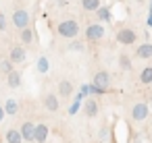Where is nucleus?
<instances>
[{"label": "nucleus", "instance_id": "nucleus-1", "mask_svg": "<svg viewBox=\"0 0 152 143\" xmlns=\"http://www.w3.org/2000/svg\"><path fill=\"white\" fill-rule=\"evenodd\" d=\"M56 33H58L61 38H65V40H75V38L79 35V25H77V21H73V19L61 21V23L56 25Z\"/></svg>", "mask_w": 152, "mask_h": 143}, {"label": "nucleus", "instance_id": "nucleus-2", "mask_svg": "<svg viewBox=\"0 0 152 143\" xmlns=\"http://www.w3.org/2000/svg\"><path fill=\"white\" fill-rule=\"evenodd\" d=\"M108 87H110V75H108V71H98L94 75V79H92V93L100 95V93L108 91Z\"/></svg>", "mask_w": 152, "mask_h": 143}, {"label": "nucleus", "instance_id": "nucleus-3", "mask_svg": "<svg viewBox=\"0 0 152 143\" xmlns=\"http://www.w3.org/2000/svg\"><path fill=\"white\" fill-rule=\"evenodd\" d=\"M104 38V25L102 23H92V25H88V29H86V40L88 42H98V40H102Z\"/></svg>", "mask_w": 152, "mask_h": 143}, {"label": "nucleus", "instance_id": "nucleus-4", "mask_svg": "<svg viewBox=\"0 0 152 143\" xmlns=\"http://www.w3.org/2000/svg\"><path fill=\"white\" fill-rule=\"evenodd\" d=\"M13 25H15L17 29H25V27L29 25V13L23 11V9H17V11L13 13Z\"/></svg>", "mask_w": 152, "mask_h": 143}, {"label": "nucleus", "instance_id": "nucleus-5", "mask_svg": "<svg viewBox=\"0 0 152 143\" xmlns=\"http://www.w3.org/2000/svg\"><path fill=\"white\" fill-rule=\"evenodd\" d=\"M135 31L133 29H127V27H123V29H119L117 31V42L119 44H123V46H131V44H135Z\"/></svg>", "mask_w": 152, "mask_h": 143}, {"label": "nucleus", "instance_id": "nucleus-6", "mask_svg": "<svg viewBox=\"0 0 152 143\" xmlns=\"http://www.w3.org/2000/svg\"><path fill=\"white\" fill-rule=\"evenodd\" d=\"M148 114H150V108H148V104H144V102H140V104H135V106L131 108V118H133L135 122L148 118Z\"/></svg>", "mask_w": 152, "mask_h": 143}, {"label": "nucleus", "instance_id": "nucleus-7", "mask_svg": "<svg viewBox=\"0 0 152 143\" xmlns=\"http://www.w3.org/2000/svg\"><path fill=\"white\" fill-rule=\"evenodd\" d=\"M19 131H21V137H23V141H29V143H34L36 141V124L34 122H23L21 126H19Z\"/></svg>", "mask_w": 152, "mask_h": 143}, {"label": "nucleus", "instance_id": "nucleus-8", "mask_svg": "<svg viewBox=\"0 0 152 143\" xmlns=\"http://www.w3.org/2000/svg\"><path fill=\"white\" fill-rule=\"evenodd\" d=\"M81 110H83V114L88 116V118H94L96 114H98V102L94 100V98H88V100H83V104H81Z\"/></svg>", "mask_w": 152, "mask_h": 143}, {"label": "nucleus", "instance_id": "nucleus-9", "mask_svg": "<svg viewBox=\"0 0 152 143\" xmlns=\"http://www.w3.org/2000/svg\"><path fill=\"white\" fill-rule=\"evenodd\" d=\"M58 95H63V98H67V100L73 98V83H71L69 79H63V81L58 83Z\"/></svg>", "mask_w": 152, "mask_h": 143}, {"label": "nucleus", "instance_id": "nucleus-10", "mask_svg": "<svg viewBox=\"0 0 152 143\" xmlns=\"http://www.w3.org/2000/svg\"><path fill=\"white\" fill-rule=\"evenodd\" d=\"M44 106H46L48 112H56V110L61 108V104H58V95H54V93H46V95H44Z\"/></svg>", "mask_w": 152, "mask_h": 143}, {"label": "nucleus", "instance_id": "nucleus-11", "mask_svg": "<svg viewBox=\"0 0 152 143\" xmlns=\"http://www.w3.org/2000/svg\"><path fill=\"white\" fill-rule=\"evenodd\" d=\"M25 56H27V52H25L23 46H13V48H11V56H9V58H11L15 64H17V62H23Z\"/></svg>", "mask_w": 152, "mask_h": 143}, {"label": "nucleus", "instance_id": "nucleus-12", "mask_svg": "<svg viewBox=\"0 0 152 143\" xmlns=\"http://www.w3.org/2000/svg\"><path fill=\"white\" fill-rule=\"evenodd\" d=\"M135 58H152V44L150 42H144L135 50Z\"/></svg>", "mask_w": 152, "mask_h": 143}, {"label": "nucleus", "instance_id": "nucleus-13", "mask_svg": "<svg viewBox=\"0 0 152 143\" xmlns=\"http://www.w3.org/2000/svg\"><path fill=\"white\" fill-rule=\"evenodd\" d=\"M7 85H9L11 89H17V87L21 85V73H19V71L9 73V75H7Z\"/></svg>", "mask_w": 152, "mask_h": 143}, {"label": "nucleus", "instance_id": "nucleus-14", "mask_svg": "<svg viewBox=\"0 0 152 143\" xmlns=\"http://www.w3.org/2000/svg\"><path fill=\"white\" fill-rule=\"evenodd\" d=\"M46 139H48V126L36 124V143H46Z\"/></svg>", "mask_w": 152, "mask_h": 143}, {"label": "nucleus", "instance_id": "nucleus-15", "mask_svg": "<svg viewBox=\"0 0 152 143\" xmlns=\"http://www.w3.org/2000/svg\"><path fill=\"white\" fill-rule=\"evenodd\" d=\"M4 137H7V143H23V137H21L19 129H9Z\"/></svg>", "mask_w": 152, "mask_h": 143}, {"label": "nucleus", "instance_id": "nucleus-16", "mask_svg": "<svg viewBox=\"0 0 152 143\" xmlns=\"http://www.w3.org/2000/svg\"><path fill=\"white\" fill-rule=\"evenodd\" d=\"M140 83H142V85H152V66L142 69V73H140Z\"/></svg>", "mask_w": 152, "mask_h": 143}, {"label": "nucleus", "instance_id": "nucleus-17", "mask_svg": "<svg viewBox=\"0 0 152 143\" xmlns=\"http://www.w3.org/2000/svg\"><path fill=\"white\" fill-rule=\"evenodd\" d=\"M81 6H83L88 13H96L102 4H100V0H81Z\"/></svg>", "mask_w": 152, "mask_h": 143}, {"label": "nucleus", "instance_id": "nucleus-18", "mask_svg": "<svg viewBox=\"0 0 152 143\" xmlns=\"http://www.w3.org/2000/svg\"><path fill=\"white\" fill-rule=\"evenodd\" d=\"M4 112H7L9 116H15V114L19 112V102H17V100H7V104H4Z\"/></svg>", "mask_w": 152, "mask_h": 143}, {"label": "nucleus", "instance_id": "nucleus-19", "mask_svg": "<svg viewBox=\"0 0 152 143\" xmlns=\"http://www.w3.org/2000/svg\"><path fill=\"white\" fill-rule=\"evenodd\" d=\"M81 104H83V93H79V95H75V100H73V104L69 106V114H77V110L81 108Z\"/></svg>", "mask_w": 152, "mask_h": 143}, {"label": "nucleus", "instance_id": "nucleus-20", "mask_svg": "<svg viewBox=\"0 0 152 143\" xmlns=\"http://www.w3.org/2000/svg\"><path fill=\"white\" fill-rule=\"evenodd\" d=\"M96 15H98V19L100 21H110L113 17H110V9L108 6H100L98 11H96Z\"/></svg>", "mask_w": 152, "mask_h": 143}, {"label": "nucleus", "instance_id": "nucleus-21", "mask_svg": "<svg viewBox=\"0 0 152 143\" xmlns=\"http://www.w3.org/2000/svg\"><path fill=\"white\" fill-rule=\"evenodd\" d=\"M21 42L23 44H31L34 42V29H29V27L21 29Z\"/></svg>", "mask_w": 152, "mask_h": 143}, {"label": "nucleus", "instance_id": "nucleus-22", "mask_svg": "<svg viewBox=\"0 0 152 143\" xmlns=\"http://www.w3.org/2000/svg\"><path fill=\"white\" fill-rule=\"evenodd\" d=\"M0 71H2L4 75H9V73H13L15 71V62L9 58V60H2V62H0Z\"/></svg>", "mask_w": 152, "mask_h": 143}, {"label": "nucleus", "instance_id": "nucleus-23", "mask_svg": "<svg viewBox=\"0 0 152 143\" xmlns=\"http://www.w3.org/2000/svg\"><path fill=\"white\" fill-rule=\"evenodd\" d=\"M119 66H121L123 71H129V69H131V58H129L127 54H119Z\"/></svg>", "mask_w": 152, "mask_h": 143}, {"label": "nucleus", "instance_id": "nucleus-24", "mask_svg": "<svg viewBox=\"0 0 152 143\" xmlns=\"http://www.w3.org/2000/svg\"><path fill=\"white\" fill-rule=\"evenodd\" d=\"M36 69H38V73H48V69H50V64H48V58H38V62H36Z\"/></svg>", "mask_w": 152, "mask_h": 143}, {"label": "nucleus", "instance_id": "nucleus-25", "mask_svg": "<svg viewBox=\"0 0 152 143\" xmlns=\"http://www.w3.org/2000/svg\"><path fill=\"white\" fill-rule=\"evenodd\" d=\"M69 50H73V52H81V50H83V44H81V42H71V44H69Z\"/></svg>", "mask_w": 152, "mask_h": 143}, {"label": "nucleus", "instance_id": "nucleus-26", "mask_svg": "<svg viewBox=\"0 0 152 143\" xmlns=\"http://www.w3.org/2000/svg\"><path fill=\"white\" fill-rule=\"evenodd\" d=\"M81 93L83 95H90L92 93V85H81Z\"/></svg>", "mask_w": 152, "mask_h": 143}, {"label": "nucleus", "instance_id": "nucleus-27", "mask_svg": "<svg viewBox=\"0 0 152 143\" xmlns=\"http://www.w3.org/2000/svg\"><path fill=\"white\" fill-rule=\"evenodd\" d=\"M4 116H7V112H4V106H0V122L4 120Z\"/></svg>", "mask_w": 152, "mask_h": 143}, {"label": "nucleus", "instance_id": "nucleus-28", "mask_svg": "<svg viewBox=\"0 0 152 143\" xmlns=\"http://www.w3.org/2000/svg\"><path fill=\"white\" fill-rule=\"evenodd\" d=\"M0 29H2V31L7 29V21H4V19H0Z\"/></svg>", "mask_w": 152, "mask_h": 143}, {"label": "nucleus", "instance_id": "nucleus-29", "mask_svg": "<svg viewBox=\"0 0 152 143\" xmlns=\"http://www.w3.org/2000/svg\"><path fill=\"white\" fill-rule=\"evenodd\" d=\"M58 4H61V6H67V4H69V0H58Z\"/></svg>", "mask_w": 152, "mask_h": 143}, {"label": "nucleus", "instance_id": "nucleus-30", "mask_svg": "<svg viewBox=\"0 0 152 143\" xmlns=\"http://www.w3.org/2000/svg\"><path fill=\"white\" fill-rule=\"evenodd\" d=\"M148 25H150V27H152V17H148Z\"/></svg>", "mask_w": 152, "mask_h": 143}, {"label": "nucleus", "instance_id": "nucleus-31", "mask_svg": "<svg viewBox=\"0 0 152 143\" xmlns=\"http://www.w3.org/2000/svg\"><path fill=\"white\" fill-rule=\"evenodd\" d=\"M0 19H2V17H0Z\"/></svg>", "mask_w": 152, "mask_h": 143}]
</instances>
